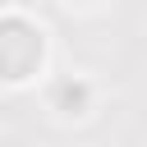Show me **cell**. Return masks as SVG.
Here are the masks:
<instances>
[{"instance_id":"obj_1","label":"cell","mask_w":147,"mask_h":147,"mask_svg":"<svg viewBox=\"0 0 147 147\" xmlns=\"http://www.w3.org/2000/svg\"><path fill=\"white\" fill-rule=\"evenodd\" d=\"M37 60H41V37L18 18L0 23V74L5 78H23Z\"/></svg>"}]
</instances>
